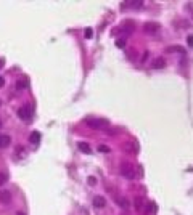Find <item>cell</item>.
<instances>
[{
	"instance_id": "1",
	"label": "cell",
	"mask_w": 193,
	"mask_h": 215,
	"mask_svg": "<svg viewBox=\"0 0 193 215\" xmlns=\"http://www.w3.org/2000/svg\"><path fill=\"white\" fill-rule=\"evenodd\" d=\"M86 124L93 128H103L108 125V121H105V119H98V117H87L86 119Z\"/></svg>"
},
{
	"instance_id": "2",
	"label": "cell",
	"mask_w": 193,
	"mask_h": 215,
	"mask_svg": "<svg viewBox=\"0 0 193 215\" xmlns=\"http://www.w3.org/2000/svg\"><path fill=\"white\" fill-rule=\"evenodd\" d=\"M31 116H32V109H31L29 104H24L18 109V117L23 119V121H26V122L31 121Z\"/></svg>"
},
{
	"instance_id": "3",
	"label": "cell",
	"mask_w": 193,
	"mask_h": 215,
	"mask_svg": "<svg viewBox=\"0 0 193 215\" xmlns=\"http://www.w3.org/2000/svg\"><path fill=\"white\" fill-rule=\"evenodd\" d=\"M121 173L126 178H129V180H134L135 178V169L132 166H127V164H124V166L121 167Z\"/></svg>"
},
{
	"instance_id": "4",
	"label": "cell",
	"mask_w": 193,
	"mask_h": 215,
	"mask_svg": "<svg viewBox=\"0 0 193 215\" xmlns=\"http://www.w3.org/2000/svg\"><path fill=\"white\" fill-rule=\"evenodd\" d=\"M143 29L148 34H156L158 31H160V24H158V22H146Z\"/></svg>"
},
{
	"instance_id": "5",
	"label": "cell",
	"mask_w": 193,
	"mask_h": 215,
	"mask_svg": "<svg viewBox=\"0 0 193 215\" xmlns=\"http://www.w3.org/2000/svg\"><path fill=\"white\" fill-rule=\"evenodd\" d=\"M151 66L155 67V69H163V67L166 66V60H164V58H161V56H158V58H155V60H153Z\"/></svg>"
},
{
	"instance_id": "6",
	"label": "cell",
	"mask_w": 193,
	"mask_h": 215,
	"mask_svg": "<svg viewBox=\"0 0 193 215\" xmlns=\"http://www.w3.org/2000/svg\"><path fill=\"white\" fill-rule=\"evenodd\" d=\"M105 206H106L105 197H101V196H95V197H93V207H96V209H103Z\"/></svg>"
},
{
	"instance_id": "7",
	"label": "cell",
	"mask_w": 193,
	"mask_h": 215,
	"mask_svg": "<svg viewBox=\"0 0 193 215\" xmlns=\"http://www.w3.org/2000/svg\"><path fill=\"white\" fill-rule=\"evenodd\" d=\"M10 199H11L10 191H5V189L0 191V202H2V204H7V202H10Z\"/></svg>"
},
{
	"instance_id": "8",
	"label": "cell",
	"mask_w": 193,
	"mask_h": 215,
	"mask_svg": "<svg viewBox=\"0 0 193 215\" xmlns=\"http://www.w3.org/2000/svg\"><path fill=\"white\" fill-rule=\"evenodd\" d=\"M27 87H29V80H27L26 77L24 79H19V80L16 82V88H18V90H24Z\"/></svg>"
},
{
	"instance_id": "9",
	"label": "cell",
	"mask_w": 193,
	"mask_h": 215,
	"mask_svg": "<svg viewBox=\"0 0 193 215\" xmlns=\"http://www.w3.org/2000/svg\"><path fill=\"white\" fill-rule=\"evenodd\" d=\"M10 143H11V138L8 135H0V148H7Z\"/></svg>"
},
{
	"instance_id": "10",
	"label": "cell",
	"mask_w": 193,
	"mask_h": 215,
	"mask_svg": "<svg viewBox=\"0 0 193 215\" xmlns=\"http://www.w3.org/2000/svg\"><path fill=\"white\" fill-rule=\"evenodd\" d=\"M77 146H79V149H81L82 152H86V154H90V152H92V148H90V145L86 143V141H81V143H79Z\"/></svg>"
},
{
	"instance_id": "11",
	"label": "cell",
	"mask_w": 193,
	"mask_h": 215,
	"mask_svg": "<svg viewBox=\"0 0 193 215\" xmlns=\"http://www.w3.org/2000/svg\"><path fill=\"white\" fill-rule=\"evenodd\" d=\"M134 207H135V210H137V212H142V210H143V201H142V197H135Z\"/></svg>"
},
{
	"instance_id": "12",
	"label": "cell",
	"mask_w": 193,
	"mask_h": 215,
	"mask_svg": "<svg viewBox=\"0 0 193 215\" xmlns=\"http://www.w3.org/2000/svg\"><path fill=\"white\" fill-rule=\"evenodd\" d=\"M29 141L34 143V145H39V141H40V133H39V132H32L31 137H29Z\"/></svg>"
},
{
	"instance_id": "13",
	"label": "cell",
	"mask_w": 193,
	"mask_h": 215,
	"mask_svg": "<svg viewBox=\"0 0 193 215\" xmlns=\"http://www.w3.org/2000/svg\"><path fill=\"white\" fill-rule=\"evenodd\" d=\"M166 52H180V53H185V48H182V47H179V45H174V47H167L166 48Z\"/></svg>"
},
{
	"instance_id": "14",
	"label": "cell",
	"mask_w": 193,
	"mask_h": 215,
	"mask_svg": "<svg viewBox=\"0 0 193 215\" xmlns=\"http://www.w3.org/2000/svg\"><path fill=\"white\" fill-rule=\"evenodd\" d=\"M118 204L121 206L122 209H129V201L126 199V197H119V199H118Z\"/></svg>"
},
{
	"instance_id": "15",
	"label": "cell",
	"mask_w": 193,
	"mask_h": 215,
	"mask_svg": "<svg viewBox=\"0 0 193 215\" xmlns=\"http://www.w3.org/2000/svg\"><path fill=\"white\" fill-rule=\"evenodd\" d=\"M7 180H8V175H7V173H3V172H0V186L7 183Z\"/></svg>"
},
{
	"instance_id": "16",
	"label": "cell",
	"mask_w": 193,
	"mask_h": 215,
	"mask_svg": "<svg viewBox=\"0 0 193 215\" xmlns=\"http://www.w3.org/2000/svg\"><path fill=\"white\" fill-rule=\"evenodd\" d=\"M146 212H156V204L155 202H150V204L146 206Z\"/></svg>"
},
{
	"instance_id": "17",
	"label": "cell",
	"mask_w": 193,
	"mask_h": 215,
	"mask_svg": "<svg viewBox=\"0 0 193 215\" xmlns=\"http://www.w3.org/2000/svg\"><path fill=\"white\" fill-rule=\"evenodd\" d=\"M87 182H89V185H90V186H95V185H96V178H95V177H89V178H87Z\"/></svg>"
},
{
	"instance_id": "18",
	"label": "cell",
	"mask_w": 193,
	"mask_h": 215,
	"mask_svg": "<svg viewBox=\"0 0 193 215\" xmlns=\"http://www.w3.org/2000/svg\"><path fill=\"white\" fill-rule=\"evenodd\" d=\"M86 37H87V39L92 37V29H90V27H87V29H86Z\"/></svg>"
},
{
	"instance_id": "19",
	"label": "cell",
	"mask_w": 193,
	"mask_h": 215,
	"mask_svg": "<svg viewBox=\"0 0 193 215\" xmlns=\"http://www.w3.org/2000/svg\"><path fill=\"white\" fill-rule=\"evenodd\" d=\"M116 45H118V47H124V45H126V40H124V39H121V40L116 42Z\"/></svg>"
},
{
	"instance_id": "20",
	"label": "cell",
	"mask_w": 193,
	"mask_h": 215,
	"mask_svg": "<svg viewBox=\"0 0 193 215\" xmlns=\"http://www.w3.org/2000/svg\"><path fill=\"white\" fill-rule=\"evenodd\" d=\"M187 42H188L190 47H193V36H188V37H187Z\"/></svg>"
},
{
	"instance_id": "21",
	"label": "cell",
	"mask_w": 193,
	"mask_h": 215,
	"mask_svg": "<svg viewBox=\"0 0 193 215\" xmlns=\"http://www.w3.org/2000/svg\"><path fill=\"white\" fill-rule=\"evenodd\" d=\"M3 85H5V79H3L2 76H0V88H2Z\"/></svg>"
},
{
	"instance_id": "22",
	"label": "cell",
	"mask_w": 193,
	"mask_h": 215,
	"mask_svg": "<svg viewBox=\"0 0 193 215\" xmlns=\"http://www.w3.org/2000/svg\"><path fill=\"white\" fill-rule=\"evenodd\" d=\"M100 151H103V152H108V151H110V149H108V148H106V146H100Z\"/></svg>"
},
{
	"instance_id": "23",
	"label": "cell",
	"mask_w": 193,
	"mask_h": 215,
	"mask_svg": "<svg viewBox=\"0 0 193 215\" xmlns=\"http://www.w3.org/2000/svg\"><path fill=\"white\" fill-rule=\"evenodd\" d=\"M16 215H24V213H23V212H18V213H16Z\"/></svg>"
},
{
	"instance_id": "24",
	"label": "cell",
	"mask_w": 193,
	"mask_h": 215,
	"mask_svg": "<svg viewBox=\"0 0 193 215\" xmlns=\"http://www.w3.org/2000/svg\"><path fill=\"white\" fill-rule=\"evenodd\" d=\"M0 127H2V121H0Z\"/></svg>"
},
{
	"instance_id": "25",
	"label": "cell",
	"mask_w": 193,
	"mask_h": 215,
	"mask_svg": "<svg viewBox=\"0 0 193 215\" xmlns=\"http://www.w3.org/2000/svg\"><path fill=\"white\" fill-rule=\"evenodd\" d=\"M0 106H2V101H0Z\"/></svg>"
}]
</instances>
